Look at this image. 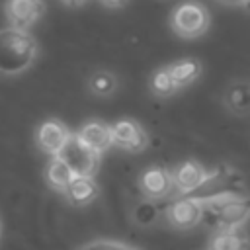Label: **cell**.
<instances>
[{"mask_svg":"<svg viewBox=\"0 0 250 250\" xmlns=\"http://www.w3.org/2000/svg\"><path fill=\"white\" fill-rule=\"evenodd\" d=\"M37 55V43L29 31L0 29V74H20L27 70Z\"/></svg>","mask_w":250,"mask_h":250,"instance_id":"cell-1","label":"cell"},{"mask_svg":"<svg viewBox=\"0 0 250 250\" xmlns=\"http://www.w3.org/2000/svg\"><path fill=\"white\" fill-rule=\"evenodd\" d=\"M244 191V180L238 172L230 168H219L203 178V182L191 189L189 193H184L199 203H209L225 197H238Z\"/></svg>","mask_w":250,"mask_h":250,"instance_id":"cell-2","label":"cell"},{"mask_svg":"<svg viewBox=\"0 0 250 250\" xmlns=\"http://www.w3.org/2000/svg\"><path fill=\"white\" fill-rule=\"evenodd\" d=\"M203 205V217L219 229H238L250 217V195L248 197H225ZM201 217V219H203Z\"/></svg>","mask_w":250,"mask_h":250,"instance_id":"cell-3","label":"cell"},{"mask_svg":"<svg viewBox=\"0 0 250 250\" xmlns=\"http://www.w3.org/2000/svg\"><path fill=\"white\" fill-rule=\"evenodd\" d=\"M62 162L68 164V168L74 172V176H88L94 178L98 166H100V152L92 150L76 133H70L64 146L57 154Z\"/></svg>","mask_w":250,"mask_h":250,"instance_id":"cell-4","label":"cell"},{"mask_svg":"<svg viewBox=\"0 0 250 250\" xmlns=\"http://www.w3.org/2000/svg\"><path fill=\"white\" fill-rule=\"evenodd\" d=\"M172 27L180 37H197L209 25V12L197 2H184L172 12Z\"/></svg>","mask_w":250,"mask_h":250,"instance_id":"cell-5","label":"cell"},{"mask_svg":"<svg viewBox=\"0 0 250 250\" xmlns=\"http://www.w3.org/2000/svg\"><path fill=\"white\" fill-rule=\"evenodd\" d=\"M4 12L10 27L29 31L45 14V2L43 0H6Z\"/></svg>","mask_w":250,"mask_h":250,"instance_id":"cell-6","label":"cell"},{"mask_svg":"<svg viewBox=\"0 0 250 250\" xmlns=\"http://www.w3.org/2000/svg\"><path fill=\"white\" fill-rule=\"evenodd\" d=\"M111 145L129 150V152H141L148 145V137L145 129L133 121V119H119L111 125Z\"/></svg>","mask_w":250,"mask_h":250,"instance_id":"cell-7","label":"cell"},{"mask_svg":"<svg viewBox=\"0 0 250 250\" xmlns=\"http://www.w3.org/2000/svg\"><path fill=\"white\" fill-rule=\"evenodd\" d=\"M203 217V205L188 195L172 201L166 207V219L176 229H191Z\"/></svg>","mask_w":250,"mask_h":250,"instance_id":"cell-8","label":"cell"},{"mask_svg":"<svg viewBox=\"0 0 250 250\" xmlns=\"http://www.w3.org/2000/svg\"><path fill=\"white\" fill-rule=\"evenodd\" d=\"M68 137H70V131L59 119H45L35 131L37 146L45 154H51V156H57L61 152Z\"/></svg>","mask_w":250,"mask_h":250,"instance_id":"cell-9","label":"cell"},{"mask_svg":"<svg viewBox=\"0 0 250 250\" xmlns=\"http://www.w3.org/2000/svg\"><path fill=\"white\" fill-rule=\"evenodd\" d=\"M139 186L141 191L148 197V199H162L166 197L172 188H174V180H172V172H168L162 166H150L146 168L141 178H139Z\"/></svg>","mask_w":250,"mask_h":250,"instance_id":"cell-10","label":"cell"},{"mask_svg":"<svg viewBox=\"0 0 250 250\" xmlns=\"http://www.w3.org/2000/svg\"><path fill=\"white\" fill-rule=\"evenodd\" d=\"M205 176H207L205 168L195 160H184L182 164H178L172 170L174 188L180 189L182 193H189L191 189H195L203 182Z\"/></svg>","mask_w":250,"mask_h":250,"instance_id":"cell-11","label":"cell"},{"mask_svg":"<svg viewBox=\"0 0 250 250\" xmlns=\"http://www.w3.org/2000/svg\"><path fill=\"white\" fill-rule=\"evenodd\" d=\"M92 150L96 152H104L105 148L111 146V125L104 123V121H88L80 127V131L76 133Z\"/></svg>","mask_w":250,"mask_h":250,"instance_id":"cell-12","label":"cell"},{"mask_svg":"<svg viewBox=\"0 0 250 250\" xmlns=\"http://www.w3.org/2000/svg\"><path fill=\"white\" fill-rule=\"evenodd\" d=\"M66 195V199L76 205V207H82V205H88L92 203L96 197H98V184L94 182V178H88V176H74V180L66 186V189L62 191Z\"/></svg>","mask_w":250,"mask_h":250,"instance_id":"cell-13","label":"cell"},{"mask_svg":"<svg viewBox=\"0 0 250 250\" xmlns=\"http://www.w3.org/2000/svg\"><path fill=\"white\" fill-rule=\"evenodd\" d=\"M248 236L240 229H221L209 242V250H248Z\"/></svg>","mask_w":250,"mask_h":250,"instance_id":"cell-14","label":"cell"},{"mask_svg":"<svg viewBox=\"0 0 250 250\" xmlns=\"http://www.w3.org/2000/svg\"><path fill=\"white\" fill-rule=\"evenodd\" d=\"M45 178L49 182L51 188L59 189V191H64L66 186L74 180V172L68 168L66 162H62L59 156H53L47 164V170H45Z\"/></svg>","mask_w":250,"mask_h":250,"instance_id":"cell-15","label":"cell"},{"mask_svg":"<svg viewBox=\"0 0 250 250\" xmlns=\"http://www.w3.org/2000/svg\"><path fill=\"white\" fill-rule=\"evenodd\" d=\"M168 70H170L172 80L176 82V86L182 88V86L191 84V82L199 76L201 64H199L195 59H184V61H178V62H174L172 66H168Z\"/></svg>","mask_w":250,"mask_h":250,"instance_id":"cell-16","label":"cell"},{"mask_svg":"<svg viewBox=\"0 0 250 250\" xmlns=\"http://www.w3.org/2000/svg\"><path fill=\"white\" fill-rule=\"evenodd\" d=\"M88 90L98 98H107L117 90V78L109 70H96L88 76Z\"/></svg>","mask_w":250,"mask_h":250,"instance_id":"cell-17","label":"cell"},{"mask_svg":"<svg viewBox=\"0 0 250 250\" xmlns=\"http://www.w3.org/2000/svg\"><path fill=\"white\" fill-rule=\"evenodd\" d=\"M227 105L236 111V113H242V111H248L250 109V84H244V82H236L232 84L229 90H227Z\"/></svg>","mask_w":250,"mask_h":250,"instance_id":"cell-18","label":"cell"},{"mask_svg":"<svg viewBox=\"0 0 250 250\" xmlns=\"http://www.w3.org/2000/svg\"><path fill=\"white\" fill-rule=\"evenodd\" d=\"M148 88L154 96H170L176 92V82L172 80V74L168 68H158L150 74V80H148Z\"/></svg>","mask_w":250,"mask_h":250,"instance_id":"cell-19","label":"cell"},{"mask_svg":"<svg viewBox=\"0 0 250 250\" xmlns=\"http://www.w3.org/2000/svg\"><path fill=\"white\" fill-rule=\"evenodd\" d=\"M158 213H160V209L152 201H141L133 209V221L141 227H150V225L156 223Z\"/></svg>","mask_w":250,"mask_h":250,"instance_id":"cell-20","label":"cell"},{"mask_svg":"<svg viewBox=\"0 0 250 250\" xmlns=\"http://www.w3.org/2000/svg\"><path fill=\"white\" fill-rule=\"evenodd\" d=\"M76 250H135V248L121 244L117 240H94V242H88Z\"/></svg>","mask_w":250,"mask_h":250,"instance_id":"cell-21","label":"cell"},{"mask_svg":"<svg viewBox=\"0 0 250 250\" xmlns=\"http://www.w3.org/2000/svg\"><path fill=\"white\" fill-rule=\"evenodd\" d=\"M104 6H107V8H121V6H125L127 4V0H100Z\"/></svg>","mask_w":250,"mask_h":250,"instance_id":"cell-22","label":"cell"},{"mask_svg":"<svg viewBox=\"0 0 250 250\" xmlns=\"http://www.w3.org/2000/svg\"><path fill=\"white\" fill-rule=\"evenodd\" d=\"M61 2H64V4H68V6H80V4H84L86 0H61Z\"/></svg>","mask_w":250,"mask_h":250,"instance_id":"cell-23","label":"cell"},{"mask_svg":"<svg viewBox=\"0 0 250 250\" xmlns=\"http://www.w3.org/2000/svg\"><path fill=\"white\" fill-rule=\"evenodd\" d=\"M221 2H229V4H246V0H221Z\"/></svg>","mask_w":250,"mask_h":250,"instance_id":"cell-24","label":"cell"},{"mask_svg":"<svg viewBox=\"0 0 250 250\" xmlns=\"http://www.w3.org/2000/svg\"><path fill=\"white\" fill-rule=\"evenodd\" d=\"M246 6H248V10H250V0H246Z\"/></svg>","mask_w":250,"mask_h":250,"instance_id":"cell-25","label":"cell"},{"mask_svg":"<svg viewBox=\"0 0 250 250\" xmlns=\"http://www.w3.org/2000/svg\"><path fill=\"white\" fill-rule=\"evenodd\" d=\"M0 230H2V227H0Z\"/></svg>","mask_w":250,"mask_h":250,"instance_id":"cell-26","label":"cell"}]
</instances>
